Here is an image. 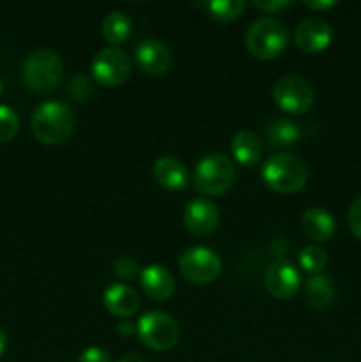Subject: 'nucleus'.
Listing matches in <instances>:
<instances>
[{
  "mask_svg": "<svg viewBox=\"0 0 361 362\" xmlns=\"http://www.w3.org/2000/svg\"><path fill=\"white\" fill-rule=\"evenodd\" d=\"M74 112L60 101H46L35 108L32 115L34 136L45 145H62L74 131Z\"/></svg>",
  "mask_w": 361,
  "mask_h": 362,
  "instance_id": "f257e3e1",
  "label": "nucleus"
},
{
  "mask_svg": "<svg viewBox=\"0 0 361 362\" xmlns=\"http://www.w3.org/2000/svg\"><path fill=\"white\" fill-rule=\"evenodd\" d=\"M289 28L278 18L264 16L255 20L244 35L246 49L258 60H273L289 46Z\"/></svg>",
  "mask_w": 361,
  "mask_h": 362,
  "instance_id": "f03ea898",
  "label": "nucleus"
},
{
  "mask_svg": "<svg viewBox=\"0 0 361 362\" xmlns=\"http://www.w3.org/2000/svg\"><path fill=\"white\" fill-rule=\"evenodd\" d=\"M25 85L38 94L55 90L64 78V62L53 49H38L30 53L21 67Z\"/></svg>",
  "mask_w": 361,
  "mask_h": 362,
  "instance_id": "7ed1b4c3",
  "label": "nucleus"
},
{
  "mask_svg": "<svg viewBox=\"0 0 361 362\" xmlns=\"http://www.w3.org/2000/svg\"><path fill=\"white\" fill-rule=\"evenodd\" d=\"M262 179L273 191L290 194L303 189L308 180V170L296 156L280 152L265 159L262 166Z\"/></svg>",
  "mask_w": 361,
  "mask_h": 362,
  "instance_id": "20e7f679",
  "label": "nucleus"
},
{
  "mask_svg": "<svg viewBox=\"0 0 361 362\" xmlns=\"http://www.w3.org/2000/svg\"><path fill=\"white\" fill-rule=\"evenodd\" d=\"M236 180V166L227 156L209 154L198 161L193 173L195 189L207 197L227 193Z\"/></svg>",
  "mask_w": 361,
  "mask_h": 362,
  "instance_id": "39448f33",
  "label": "nucleus"
},
{
  "mask_svg": "<svg viewBox=\"0 0 361 362\" xmlns=\"http://www.w3.org/2000/svg\"><path fill=\"white\" fill-rule=\"evenodd\" d=\"M137 334L151 350L166 352L179 343L180 329L170 315L163 311H149L138 320Z\"/></svg>",
  "mask_w": 361,
  "mask_h": 362,
  "instance_id": "423d86ee",
  "label": "nucleus"
},
{
  "mask_svg": "<svg viewBox=\"0 0 361 362\" xmlns=\"http://www.w3.org/2000/svg\"><path fill=\"white\" fill-rule=\"evenodd\" d=\"M276 106L285 113L301 115L311 108L315 101V90L310 81L297 74L280 78L273 88Z\"/></svg>",
  "mask_w": 361,
  "mask_h": 362,
  "instance_id": "0eeeda50",
  "label": "nucleus"
},
{
  "mask_svg": "<svg viewBox=\"0 0 361 362\" xmlns=\"http://www.w3.org/2000/svg\"><path fill=\"white\" fill-rule=\"evenodd\" d=\"M179 269L184 279H188L190 283L207 285L222 274V260L209 247L195 246L180 255Z\"/></svg>",
  "mask_w": 361,
  "mask_h": 362,
  "instance_id": "6e6552de",
  "label": "nucleus"
},
{
  "mask_svg": "<svg viewBox=\"0 0 361 362\" xmlns=\"http://www.w3.org/2000/svg\"><path fill=\"white\" fill-rule=\"evenodd\" d=\"M91 71L96 83L103 87H119L130 76L131 64L122 49L103 48L92 59Z\"/></svg>",
  "mask_w": 361,
  "mask_h": 362,
  "instance_id": "1a4fd4ad",
  "label": "nucleus"
},
{
  "mask_svg": "<svg viewBox=\"0 0 361 362\" xmlns=\"http://www.w3.org/2000/svg\"><path fill=\"white\" fill-rule=\"evenodd\" d=\"M183 221L188 232L204 237L214 232L219 225V211L207 198H195L184 207Z\"/></svg>",
  "mask_w": 361,
  "mask_h": 362,
  "instance_id": "9d476101",
  "label": "nucleus"
},
{
  "mask_svg": "<svg viewBox=\"0 0 361 362\" xmlns=\"http://www.w3.org/2000/svg\"><path fill=\"white\" fill-rule=\"evenodd\" d=\"M296 46L304 53H319L333 41V27L322 18H306L294 32Z\"/></svg>",
  "mask_w": 361,
  "mask_h": 362,
  "instance_id": "9b49d317",
  "label": "nucleus"
},
{
  "mask_svg": "<svg viewBox=\"0 0 361 362\" xmlns=\"http://www.w3.org/2000/svg\"><path fill=\"white\" fill-rule=\"evenodd\" d=\"M301 278L289 262H273L264 274V286L275 299H290L297 293Z\"/></svg>",
  "mask_w": 361,
  "mask_h": 362,
  "instance_id": "f8f14e48",
  "label": "nucleus"
},
{
  "mask_svg": "<svg viewBox=\"0 0 361 362\" xmlns=\"http://www.w3.org/2000/svg\"><path fill=\"white\" fill-rule=\"evenodd\" d=\"M134 60L145 74L159 76L170 69L172 53L168 46L159 39H144L134 49Z\"/></svg>",
  "mask_w": 361,
  "mask_h": 362,
  "instance_id": "ddd939ff",
  "label": "nucleus"
},
{
  "mask_svg": "<svg viewBox=\"0 0 361 362\" xmlns=\"http://www.w3.org/2000/svg\"><path fill=\"white\" fill-rule=\"evenodd\" d=\"M152 175L154 180L161 187L168 191H183L190 184V173L186 165L176 156H161L156 159L152 166Z\"/></svg>",
  "mask_w": 361,
  "mask_h": 362,
  "instance_id": "4468645a",
  "label": "nucleus"
},
{
  "mask_svg": "<svg viewBox=\"0 0 361 362\" xmlns=\"http://www.w3.org/2000/svg\"><path fill=\"white\" fill-rule=\"evenodd\" d=\"M140 285L145 296L152 300H168L176 292V281L163 265H149L140 272Z\"/></svg>",
  "mask_w": 361,
  "mask_h": 362,
  "instance_id": "2eb2a0df",
  "label": "nucleus"
},
{
  "mask_svg": "<svg viewBox=\"0 0 361 362\" xmlns=\"http://www.w3.org/2000/svg\"><path fill=\"white\" fill-rule=\"evenodd\" d=\"M105 308L113 317H133L140 310L138 293L124 283H115L105 290Z\"/></svg>",
  "mask_w": 361,
  "mask_h": 362,
  "instance_id": "dca6fc26",
  "label": "nucleus"
},
{
  "mask_svg": "<svg viewBox=\"0 0 361 362\" xmlns=\"http://www.w3.org/2000/svg\"><path fill=\"white\" fill-rule=\"evenodd\" d=\"M301 228L304 235L317 243H328L336 233V221L326 209H308L301 216Z\"/></svg>",
  "mask_w": 361,
  "mask_h": 362,
  "instance_id": "f3484780",
  "label": "nucleus"
},
{
  "mask_svg": "<svg viewBox=\"0 0 361 362\" xmlns=\"http://www.w3.org/2000/svg\"><path fill=\"white\" fill-rule=\"evenodd\" d=\"M304 300L315 311H326L335 304L336 290L333 279L326 274H315L304 283Z\"/></svg>",
  "mask_w": 361,
  "mask_h": 362,
  "instance_id": "a211bd4d",
  "label": "nucleus"
},
{
  "mask_svg": "<svg viewBox=\"0 0 361 362\" xmlns=\"http://www.w3.org/2000/svg\"><path fill=\"white\" fill-rule=\"evenodd\" d=\"M232 156L239 165L243 166H255L262 159L264 152V144L260 138L251 131H239L232 138Z\"/></svg>",
  "mask_w": 361,
  "mask_h": 362,
  "instance_id": "6ab92c4d",
  "label": "nucleus"
},
{
  "mask_svg": "<svg viewBox=\"0 0 361 362\" xmlns=\"http://www.w3.org/2000/svg\"><path fill=\"white\" fill-rule=\"evenodd\" d=\"M265 138L273 147H290L299 141L301 129L287 119H273L265 126Z\"/></svg>",
  "mask_w": 361,
  "mask_h": 362,
  "instance_id": "aec40b11",
  "label": "nucleus"
},
{
  "mask_svg": "<svg viewBox=\"0 0 361 362\" xmlns=\"http://www.w3.org/2000/svg\"><path fill=\"white\" fill-rule=\"evenodd\" d=\"M131 34V21L120 11H113L108 16L103 20V35H105L106 41L113 46L122 45L124 41H127Z\"/></svg>",
  "mask_w": 361,
  "mask_h": 362,
  "instance_id": "412c9836",
  "label": "nucleus"
},
{
  "mask_svg": "<svg viewBox=\"0 0 361 362\" xmlns=\"http://www.w3.org/2000/svg\"><path fill=\"white\" fill-rule=\"evenodd\" d=\"M205 7L214 20L232 21L243 14L246 4L243 0H216V2H207Z\"/></svg>",
  "mask_w": 361,
  "mask_h": 362,
  "instance_id": "4be33fe9",
  "label": "nucleus"
},
{
  "mask_svg": "<svg viewBox=\"0 0 361 362\" xmlns=\"http://www.w3.org/2000/svg\"><path fill=\"white\" fill-rule=\"evenodd\" d=\"M326 262H328V257H326V251L322 247L306 246L301 250L299 265L306 272L317 274V272H321L326 267Z\"/></svg>",
  "mask_w": 361,
  "mask_h": 362,
  "instance_id": "5701e85b",
  "label": "nucleus"
},
{
  "mask_svg": "<svg viewBox=\"0 0 361 362\" xmlns=\"http://www.w3.org/2000/svg\"><path fill=\"white\" fill-rule=\"evenodd\" d=\"M20 129V120L16 113L6 105H0V141H9L16 136Z\"/></svg>",
  "mask_w": 361,
  "mask_h": 362,
  "instance_id": "b1692460",
  "label": "nucleus"
},
{
  "mask_svg": "<svg viewBox=\"0 0 361 362\" xmlns=\"http://www.w3.org/2000/svg\"><path fill=\"white\" fill-rule=\"evenodd\" d=\"M69 94L74 101L85 103L92 95V81L87 74H74L69 83Z\"/></svg>",
  "mask_w": 361,
  "mask_h": 362,
  "instance_id": "393cba45",
  "label": "nucleus"
},
{
  "mask_svg": "<svg viewBox=\"0 0 361 362\" xmlns=\"http://www.w3.org/2000/svg\"><path fill=\"white\" fill-rule=\"evenodd\" d=\"M113 272L119 279L124 281H131V279L137 278L140 274V267H138L137 262L130 257H119L113 262Z\"/></svg>",
  "mask_w": 361,
  "mask_h": 362,
  "instance_id": "a878e982",
  "label": "nucleus"
},
{
  "mask_svg": "<svg viewBox=\"0 0 361 362\" xmlns=\"http://www.w3.org/2000/svg\"><path fill=\"white\" fill-rule=\"evenodd\" d=\"M347 221H349V228L353 235L361 240V197L354 198V202L350 204Z\"/></svg>",
  "mask_w": 361,
  "mask_h": 362,
  "instance_id": "bb28decb",
  "label": "nucleus"
},
{
  "mask_svg": "<svg viewBox=\"0 0 361 362\" xmlns=\"http://www.w3.org/2000/svg\"><path fill=\"white\" fill-rule=\"evenodd\" d=\"M78 362H110V354L99 346H91L80 354Z\"/></svg>",
  "mask_w": 361,
  "mask_h": 362,
  "instance_id": "cd10ccee",
  "label": "nucleus"
},
{
  "mask_svg": "<svg viewBox=\"0 0 361 362\" xmlns=\"http://www.w3.org/2000/svg\"><path fill=\"white\" fill-rule=\"evenodd\" d=\"M255 6L258 9L265 11V13H278V11L289 7L290 2H287V0H276V2H255Z\"/></svg>",
  "mask_w": 361,
  "mask_h": 362,
  "instance_id": "c85d7f7f",
  "label": "nucleus"
},
{
  "mask_svg": "<svg viewBox=\"0 0 361 362\" xmlns=\"http://www.w3.org/2000/svg\"><path fill=\"white\" fill-rule=\"evenodd\" d=\"M304 6L308 9H315V11H326V9H331V7L336 6L335 0H317V2H310V0H304Z\"/></svg>",
  "mask_w": 361,
  "mask_h": 362,
  "instance_id": "c756f323",
  "label": "nucleus"
},
{
  "mask_svg": "<svg viewBox=\"0 0 361 362\" xmlns=\"http://www.w3.org/2000/svg\"><path fill=\"white\" fill-rule=\"evenodd\" d=\"M117 332H119L120 336L130 338V336H133L134 332H137V325L131 324V322H122V324H119V327H117Z\"/></svg>",
  "mask_w": 361,
  "mask_h": 362,
  "instance_id": "7c9ffc66",
  "label": "nucleus"
},
{
  "mask_svg": "<svg viewBox=\"0 0 361 362\" xmlns=\"http://www.w3.org/2000/svg\"><path fill=\"white\" fill-rule=\"evenodd\" d=\"M117 362H149V361H147V359H144V357L137 356V354H130V356L120 357V359L117 361Z\"/></svg>",
  "mask_w": 361,
  "mask_h": 362,
  "instance_id": "2f4dec72",
  "label": "nucleus"
},
{
  "mask_svg": "<svg viewBox=\"0 0 361 362\" xmlns=\"http://www.w3.org/2000/svg\"><path fill=\"white\" fill-rule=\"evenodd\" d=\"M6 349H7V334L0 329V356L6 352Z\"/></svg>",
  "mask_w": 361,
  "mask_h": 362,
  "instance_id": "473e14b6",
  "label": "nucleus"
},
{
  "mask_svg": "<svg viewBox=\"0 0 361 362\" xmlns=\"http://www.w3.org/2000/svg\"><path fill=\"white\" fill-rule=\"evenodd\" d=\"M0 94H2V81H0Z\"/></svg>",
  "mask_w": 361,
  "mask_h": 362,
  "instance_id": "72a5a7b5",
  "label": "nucleus"
}]
</instances>
